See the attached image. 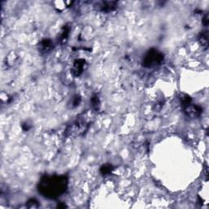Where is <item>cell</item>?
Here are the masks:
<instances>
[{
	"mask_svg": "<svg viewBox=\"0 0 209 209\" xmlns=\"http://www.w3.org/2000/svg\"><path fill=\"white\" fill-rule=\"evenodd\" d=\"M68 180L64 176H44L38 184V190L45 197L55 199L65 191Z\"/></svg>",
	"mask_w": 209,
	"mask_h": 209,
	"instance_id": "1",
	"label": "cell"
},
{
	"mask_svg": "<svg viewBox=\"0 0 209 209\" xmlns=\"http://www.w3.org/2000/svg\"><path fill=\"white\" fill-rule=\"evenodd\" d=\"M164 55L159 51L156 49H150L144 57L143 65L147 68H152L161 64L164 61Z\"/></svg>",
	"mask_w": 209,
	"mask_h": 209,
	"instance_id": "2",
	"label": "cell"
},
{
	"mask_svg": "<svg viewBox=\"0 0 209 209\" xmlns=\"http://www.w3.org/2000/svg\"><path fill=\"white\" fill-rule=\"evenodd\" d=\"M89 126V122L88 121L85 115L74 122L71 126L66 130V133L68 136H79L86 132Z\"/></svg>",
	"mask_w": 209,
	"mask_h": 209,
	"instance_id": "3",
	"label": "cell"
},
{
	"mask_svg": "<svg viewBox=\"0 0 209 209\" xmlns=\"http://www.w3.org/2000/svg\"><path fill=\"white\" fill-rule=\"evenodd\" d=\"M185 109V114H187L188 116L195 118V117L199 116L201 113H202V108L196 104H189L188 106L184 108Z\"/></svg>",
	"mask_w": 209,
	"mask_h": 209,
	"instance_id": "4",
	"label": "cell"
},
{
	"mask_svg": "<svg viewBox=\"0 0 209 209\" xmlns=\"http://www.w3.org/2000/svg\"><path fill=\"white\" fill-rule=\"evenodd\" d=\"M86 62L82 59L75 61L73 65V73L75 76H79L83 73L84 67H85Z\"/></svg>",
	"mask_w": 209,
	"mask_h": 209,
	"instance_id": "5",
	"label": "cell"
},
{
	"mask_svg": "<svg viewBox=\"0 0 209 209\" xmlns=\"http://www.w3.org/2000/svg\"><path fill=\"white\" fill-rule=\"evenodd\" d=\"M117 7L116 2H103L101 5V9L103 12H110Z\"/></svg>",
	"mask_w": 209,
	"mask_h": 209,
	"instance_id": "6",
	"label": "cell"
},
{
	"mask_svg": "<svg viewBox=\"0 0 209 209\" xmlns=\"http://www.w3.org/2000/svg\"><path fill=\"white\" fill-rule=\"evenodd\" d=\"M52 41L48 38H45L43 39L40 43V48L42 49V51L43 52H48L49 50H51L52 48Z\"/></svg>",
	"mask_w": 209,
	"mask_h": 209,
	"instance_id": "7",
	"label": "cell"
},
{
	"mask_svg": "<svg viewBox=\"0 0 209 209\" xmlns=\"http://www.w3.org/2000/svg\"><path fill=\"white\" fill-rule=\"evenodd\" d=\"M69 28L66 26H65L64 28L62 29L61 34V38H60V41L61 43H65V41L67 40L68 38V36H69Z\"/></svg>",
	"mask_w": 209,
	"mask_h": 209,
	"instance_id": "8",
	"label": "cell"
},
{
	"mask_svg": "<svg viewBox=\"0 0 209 209\" xmlns=\"http://www.w3.org/2000/svg\"><path fill=\"white\" fill-rule=\"evenodd\" d=\"M113 170V167L109 164H105V165H103L101 168V172L102 175L105 176V175H108L112 172Z\"/></svg>",
	"mask_w": 209,
	"mask_h": 209,
	"instance_id": "9",
	"label": "cell"
},
{
	"mask_svg": "<svg viewBox=\"0 0 209 209\" xmlns=\"http://www.w3.org/2000/svg\"><path fill=\"white\" fill-rule=\"evenodd\" d=\"M181 104L183 105V108L188 106L189 104H191V98L187 95H182L181 97Z\"/></svg>",
	"mask_w": 209,
	"mask_h": 209,
	"instance_id": "10",
	"label": "cell"
},
{
	"mask_svg": "<svg viewBox=\"0 0 209 209\" xmlns=\"http://www.w3.org/2000/svg\"><path fill=\"white\" fill-rule=\"evenodd\" d=\"M92 104H93V107L95 109H98L100 108L101 101L97 95L93 96V97L92 98Z\"/></svg>",
	"mask_w": 209,
	"mask_h": 209,
	"instance_id": "11",
	"label": "cell"
},
{
	"mask_svg": "<svg viewBox=\"0 0 209 209\" xmlns=\"http://www.w3.org/2000/svg\"><path fill=\"white\" fill-rule=\"evenodd\" d=\"M207 32H203V33L201 34V36H200L199 38V40L200 42H201V43H202L203 46H205V47H207V43H208V40H207Z\"/></svg>",
	"mask_w": 209,
	"mask_h": 209,
	"instance_id": "12",
	"label": "cell"
},
{
	"mask_svg": "<svg viewBox=\"0 0 209 209\" xmlns=\"http://www.w3.org/2000/svg\"><path fill=\"white\" fill-rule=\"evenodd\" d=\"M37 201H35L34 199H31L30 201L28 202V207H37L38 206V203H37Z\"/></svg>",
	"mask_w": 209,
	"mask_h": 209,
	"instance_id": "13",
	"label": "cell"
},
{
	"mask_svg": "<svg viewBox=\"0 0 209 209\" xmlns=\"http://www.w3.org/2000/svg\"><path fill=\"white\" fill-rule=\"evenodd\" d=\"M80 101H81L80 97L77 96L76 97L74 98V106H77V105H78L79 103H80Z\"/></svg>",
	"mask_w": 209,
	"mask_h": 209,
	"instance_id": "14",
	"label": "cell"
}]
</instances>
